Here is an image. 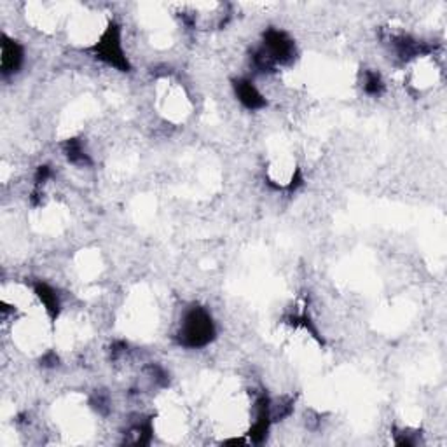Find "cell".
<instances>
[{
  "mask_svg": "<svg viewBox=\"0 0 447 447\" xmlns=\"http://www.w3.org/2000/svg\"><path fill=\"white\" fill-rule=\"evenodd\" d=\"M211 320L203 311H193L187 315L184 324V338L191 346H200L210 339Z\"/></svg>",
  "mask_w": 447,
  "mask_h": 447,
  "instance_id": "obj_1",
  "label": "cell"
},
{
  "mask_svg": "<svg viewBox=\"0 0 447 447\" xmlns=\"http://www.w3.org/2000/svg\"><path fill=\"white\" fill-rule=\"evenodd\" d=\"M238 95H240L241 102L247 103V105L252 107V109H255V107L264 103L261 100L262 96L258 95L257 89H255L250 82H240V86H238Z\"/></svg>",
  "mask_w": 447,
  "mask_h": 447,
  "instance_id": "obj_2",
  "label": "cell"
}]
</instances>
